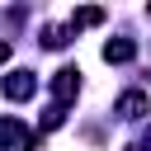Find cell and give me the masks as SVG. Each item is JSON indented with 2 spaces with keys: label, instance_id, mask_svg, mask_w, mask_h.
I'll use <instances>...</instances> for the list:
<instances>
[{
  "label": "cell",
  "instance_id": "cell-1",
  "mask_svg": "<svg viewBox=\"0 0 151 151\" xmlns=\"http://www.w3.org/2000/svg\"><path fill=\"white\" fill-rule=\"evenodd\" d=\"M0 142H5L9 151H33V146H38V132H28L19 118H5V123H0Z\"/></svg>",
  "mask_w": 151,
  "mask_h": 151
},
{
  "label": "cell",
  "instance_id": "cell-2",
  "mask_svg": "<svg viewBox=\"0 0 151 151\" xmlns=\"http://www.w3.org/2000/svg\"><path fill=\"white\" fill-rule=\"evenodd\" d=\"M52 94H57V109H66V104L80 94V71H76V66H61V71L52 76Z\"/></svg>",
  "mask_w": 151,
  "mask_h": 151
},
{
  "label": "cell",
  "instance_id": "cell-3",
  "mask_svg": "<svg viewBox=\"0 0 151 151\" xmlns=\"http://www.w3.org/2000/svg\"><path fill=\"white\" fill-rule=\"evenodd\" d=\"M0 90H5V99H14V104H24V99H28L33 90H38V80H33V71H9Z\"/></svg>",
  "mask_w": 151,
  "mask_h": 151
},
{
  "label": "cell",
  "instance_id": "cell-4",
  "mask_svg": "<svg viewBox=\"0 0 151 151\" xmlns=\"http://www.w3.org/2000/svg\"><path fill=\"white\" fill-rule=\"evenodd\" d=\"M137 57V42L132 38H109L104 42V61H132Z\"/></svg>",
  "mask_w": 151,
  "mask_h": 151
},
{
  "label": "cell",
  "instance_id": "cell-5",
  "mask_svg": "<svg viewBox=\"0 0 151 151\" xmlns=\"http://www.w3.org/2000/svg\"><path fill=\"white\" fill-rule=\"evenodd\" d=\"M142 113H146V94L142 90H127L118 99V118H142Z\"/></svg>",
  "mask_w": 151,
  "mask_h": 151
},
{
  "label": "cell",
  "instance_id": "cell-6",
  "mask_svg": "<svg viewBox=\"0 0 151 151\" xmlns=\"http://www.w3.org/2000/svg\"><path fill=\"white\" fill-rule=\"evenodd\" d=\"M94 24H104V9H94V5H85V9L71 14V33L76 28H94Z\"/></svg>",
  "mask_w": 151,
  "mask_h": 151
},
{
  "label": "cell",
  "instance_id": "cell-7",
  "mask_svg": "<svg viewBox=\"0 0 151 151\" xmlns=\"http://www.w3.org/2000/svg\"><path fill=\"white\" fill-rule=\"evenodd\" d=\"M66 42H71V28H61V24H47V28H42V47L57 52V47H66Z\"/></svg>",
  "mask_w": 151,
  "mask_h": 151
},
{
  "label": "cell",
  "instance_id": "cell-8",
  "mask_svg": "<svg viewBox=\"0 0 151 151\" xmlns=\"http://www.w3.org/2000/svg\"><path fill=\"white\" fill-rule=\"evenodd\" d=\"M61 118H66V113H61V109H57V104H52V109H47V113H42V132H47V127H57V123H61Z\"/></svg>",
  "mask_w": 151,
  "mask_h": 151
},
{
  "label": "cell",
  "instance_id": "cell-9",
  "mask_svg": "<svg viewBox=\"0 0 151 151\" xmlns=\"http://www.w3.org/2000/svg\"><path fill=\"white\" fill-rule=\"evenodd\" d=\"M5 61H9V42H0V66H5Z\"/></svg>",
  "mask_w": 151,
  "mask_h": 151
},
{
  "label": "cell",
  "instance_id": "cell-10",
  "mask_svg": "<svg viewBox=\"0 0 151 151\" xmlns=\"http://www.w3.org/2000/svg\"><path fill=\"white\" fill-rule=\"evenodd\" d=\"M127 151H146V146H127Z\"/></svg>",
  "mask_w": 151,
  "mask_h": 151
}]
</instances>
